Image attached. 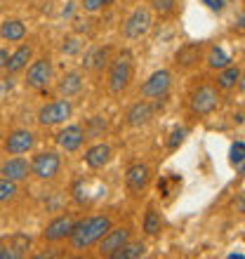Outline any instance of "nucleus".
Instances as JSON below:
<instances>
[{
	"label": "nucleus",
	"instance_id": "f257e3e1",
	"mask_svg": "<svg viewBox=\"0 0 245 259\" xmlns=\"http://www.w3.org/2000/svg\"><path fill=\"white\" fill-rule=\"evenodd\" d=\"M109 229H111V222L106 217H90L85 222H80V224H73L68 236H71V243H73L75 250H85L92 243H97Z\"/></svg>",
	"mask_w": 245,
	"mask_h": 259
},
{
	"label": "nucleus",
	"instance_id": "f03ea898",
	"mask_svg": "<svg viewBox=\"0 0 245 259\" xmlns=\"http://www.w3.org/2000/svg\"><path fill=\"white\" fill-rule=\"evenodd\" d=\"M217 104H219V95H217V90L210 88V85L198 88L193 92V97H191V109L196 111V113H200V116L212 113V111L217 109Z\"/></svg>",
	"mask_w": 245,
	"mask_h": 259
},
{
	"label": "nucleus",
	"instance_id": "7ed1b4c3",
	"mask_svg": "<svg viewBox=\"0 0 245 259\" xmlns=\"http://www.w3.org/2000/svg\"><path fill=\"white\" fill-rule=\"evenodd\" d=\"M153 19H151V12L146 7H137L135 12L130 14V19L125 21V35L128 38H142L146 31L151 28Z\"/></svg>",
	"mask_w": 245,
	"mask_h": 259
},
{
	"label": "nucleus",
	"instance_id": "20e7f679",
	"mask_svg": "<svg viewBox=\"0 0 245 259\" xmlns=\"http://www.w3.org/2000/svg\"><path fill=\"white\" fill-rule=\"evenodd\" d=\"M130 75H132V68H130V59L128 55L120 57L113 66H111V73H109V90L111 92H123V90L128 88L130 82Z\"/></svg>",
	"mask_w": 245,
	"mask_h": 259
},
{
	"label": "nucleus",
	"instance_id": "39448f33",
	"mask_svg": "<svg viewBox=\"0 0 245 259\" xmlns=\"http://www.w3.org/2000/svg\"><path fill=\"white\" fill-rule=\"evenodd\" d=\"M68 116H71V104L66 99H61V102H52L48 106H43L38 113V120H40V125H57L64 123Z\"/></svg>",
	"mask_w": 245,
	"mask_h": 259
},
{
	"label": "nucleus",
	"instance_id": "423d86ee",
	"mask_svg": "<svg viewBox=\"0 0 245 259\" xmlns=\"http://www.w3.org/2000/svg\"><path fill=\"white\" fill-rule=\"evenodd\" d=\"M31 170H33L35 177L52 179L57 172H59V156H57V153H50V151L38 153L35 160H33V165H31Z\"/></svg>",
	"mask_w": 245,
	"mask_h": 259
},
{
	"label": "nucleus",
	"instance_id": "0eeeda50",
	"mask_svg": "<svg viewBox=\"0 0 245 259\" xmlns=\"http://www.w3.org/2000/svg\"><path fill=\"white\" fill-rule=\"evenodd\" d=\"M130 238V231L128 229H109V231L102 236V243H99V252L102 254H113L116 250H120Z\"/></svg>",
	"mask_w": 245,
	"mask_h": 259
},
{
	"label": "nucleus",
	"instance_id": "6e6552de",
	"mask_svg": "<svg viewBox=\"0 0 245 259\" xmlns=\"http://www.w3.org/2000/svg\"><path fill=\"white\" fill-rule=\"evenodd\" d=\"M168 88H170V73H168V71H156L149 80L144 82L142 95L144 97H163L165 92H168Z\"/></svg>",
	"mask_w": 245,
	"mask_h": 259
},
{
	"label": "nucleus",
	"instance_id": "1a4fd4ad",
	"mask_svg": "<svg viewBox=\"0 0 245 259\" xmlns=\"http://www.w3.org/2000/svg\"><path fill=\"white\" fill-rule=\"evenodd\" d=\"M52 78V64L50 59H38L33 66L28 68V85L31 88H45Z\"/></svg>",
	"mask_w": 245,
	"mask_h": 259
},
{
	"label": "nucleus",
	"instance_id": "9d476101",
	"mask_svg": "<svg viewBox=\"0 0 245 259\" xmlns=\"http://www.w3.org/2000/svg\"><path fill=\"white\" fill-rule=\"evenodd\" d=\"M31 146H33V135H31L28 130H17V132H12V135L7 137V144H5L7 153H12V156L26 153Z\"/></svg>",
	"mask_w": 245,
	"mask_h": 259
},
{
	"label": "nucleus",
	"instance_id": "9b49d317",
	"mask_svg": "<svg viewBox=\"0 0 245 259\" xmlns=\"http://www.w3.org/2000/svg\"><path fill=\"white\" fill-rule=\"evenodd\" d=\"M128 186H130V191H144L146 189V184H149V167L146 165H132L128 170Z\"/></svg>",
	"mask_w": 245,
	"mask_h": 259
},
{
	"label": "nucleus",
	"instance_id": "f8f14e48",
	"mask_svg": "<svg viewBox=\"0 0 245 259\" xmlns=\"http://www.w3.org/2000/svg\"><path fill=\"white\" fill-rule=\"evenodd\" d=\"M83 130L78 127V125H71V127L66 130H61L59 135H57V142H59L61 149H66V151H75V149H80V144H83Z\"/></svg>",
	"mask_w": 245,
	"mask_h": 259
},
{
	"label": "nucleus",
	"instance_id": "ddd939ff",
	"mask_svg": "<svg viewBox=\"0 0 245 259\" xmlns=\"http://www.w3.org/2000/svg\"><path fill=\"white\" fill-rule=\"evenodd\" d=\"M71 229H73V219L68 217H57L52 224L45 229V240H61L66 238L68 233H71Z\"/></svg>",
	"mask_w": 245,
	"mask_h": 259
},
{
	"label": "nucleus",
	"instance_id": "4468645a",
	"mask_svg": "<svg viewBox=\"0 0 245 259\" xmlns=\"http://www.w3.org/2000/svg\"><path fill=\"white\" fill-rule=\"evenodd\" d=\"M0 172H3V177L12 179V182H19V179H24L28 175V163L24 158H10L7 163H3Z\"/></svg>",
	"mask_w": 245,
	"mask_h": 259
},
{
	"label": "nucleus",
	"instance_id": "2eb2a0df",
	"mask_svg": "<svg viewBox=\"0 0 245 259\" xmlns=\"http://www.w3.org/2000/svg\"><path fill=\"white\" fill-rule=\"evenodd\" d=\"M7 257L10 259H19L28 252V247H31V238L28 236H21V233H14L12 238H7Z\"/></svg>",
	"mask_w": 245,
	"mask_h": 259
},
{
	"label": "nucleus",
	"instance_id": "dca6fc26",
	"mask_svg": "<svg viewBox=\"0 0 245 259\" xmlns=\"http://www.w3.org/2000/svg\"><path fill=\"white\" fill-rule=\"evenodd\" d=\"M151 116H153V106H151L149 102H139V104H135V106L130 109V113H128V123H130V125H135V127H139V125L149 123Z\"/></svg>",
	"mask_w": 245,
	"mask_h": 259
},
{
	"label": "nucleus",
	"instance_id": "f3484780",
	"mask_svg": "<svg viewBox=\"0 0 245 259\" xmlns=\"http://www.w3.org/2000/svg\"><path fill=\"white\" fill-rule=\"evenodd\" d=\"M111 158V149L106 146V144H97V146H92V149L85 153V163L90 165V167H104V165L109 163Z\"/></svg>",
	"mask_w": 245,
	"mask_h": 259
},
{
	"label": "nucleus",
	"instance_id": "a211bd4d",
	"mask_svg": "<svg viewBox=\"0 0 245 259\" xmlns=\"http://www.w3.org/2000/svg\"><path fill=\"white\" fill-rule=\"evenodd\" d=\"M0 35L5 38V40L14 42V40H21L24 35H26V26L21 24V21L12 19V21H5L3 26H0Z\"/></svg>",
	"mask_w": 245,
	"mask_h": 259
},
{
	"label": "nucleus",
	"instance_id": "6ab92c4d",
	"mask_svg": "<svg viewBox=\"0 0 245 259\" xmlns=\"http://www.w3.org/2000/svg\"><path fill=\"white\" fill-rule=\"evenodd\" d=\"M28 59H31V48H26V45H24V48H19L12 57H10V59H7L5 66L10 68V73H17V71H21V68L26 66Z\"/></svg>",
	"mask_w": 245,
	"mask_h": 259
},
{
	"label": "nucleus",
	"instance_id": "aec40b11",
	"mask_svg": "<svg viewBox=\"0 0 245 259\" xmlns=\"http://www.w3.org/2000/svg\"><path fill=\"white\" fill-rule=\"evenodd\" d=\"M80 88H83V80H80V75H78V73L64 75V80L59 82V92H61V95H66V97L78 95V92H80Z\"/></svg>",
	"mask_w": 245,
	"mask_h": 259
},
{
	"label": "nucleus",
	"instance_id": "412c9836",
	"mask_svg": "<svg viewBox=\"0 0 245 259\" xmlns=\"http://www.w3.org/2000/svg\"><path fill=\"white\" fill-rule=\"evenodd\" d=\"M146 252V247L142 245V243H135V245H125L120 247V250H116V252L111 254V257H116V259H137V257H142V254Z\"/></svg>",
	"mask_w": 245,
	"mask_h": 259
},
{
	"label": "nucleus",
	"instance_id": "4be33fe9",
	"mask_svg": "<svg viewBox=\"0 0 245 259\" xmlns=\"http://www.w3.org/2000/svg\"><path fill=\"white\" fill-rule=\"evenodd\" d=\"M198 55H200V45H186L177 52V62L184 66H191L193 62H198Z\"/></svg>",
	"mask_w": 245,
	"mask_h": 259
},
{
	"label": "nucleus",
	"instance_id": "5701e85b",
	"mask_svg": "<svg viewBox=\"0 0 245 259\" xmlns=\"http://www.w3.org/2000/svg\"><path fill=\"white\" fill-rule=\"evenodd\" d=\"M208 64H210L212 68H226L229 64H231V57L226 55L222 48H212L210 57H208Z\"/></svg>",
	"mask_w": 245,
	"mask_h": 259
},
{
	"label": "nucleus",
	"instance_id": "b1692460",
	"mask_svg": "<svg viewBox=\"0 0 245 259\" xmlns=\"http://www.w3.org/2000/svg\"><path fill=\"white\" fill-rule=\"evenodd\" d=\"M238 78H240V71H238V68H236V66H226L224 73L219 75V88H224V90L233 88Z\"/></svg>",
	"mask_w": 245,
	"mask_h": 259
},
{
	"label": "nucleus",
	"instance_id": "393cba45",
	"mask_svg": "<svg viewBox=\"0 0 245 259\" xmlns=\"http://www.w3.org/2000/svg\"><path fill=\"white\" fill-rule=\"evenodd\" d=\"M106 57H109V48H97L95 52L85 59V68H99V66H104Z\"/></svg>",
	"mask_w": 245,
	"mask_h": 259
},
{
	"label": "nucleus",
	"instance_id": "a878e982",
	"mask_svg": "<svg viewBox=\"0 0 245 259\" xmlns=\"http://www.w3.org/2000/svg\"><path fill=\"white\" fill-rule=\"evenodd\" d=\"M144 231L149 233V236H153V233L160 231V217H158L156 210L146 212V219H144Z\"/></svg>",
	"mask_w": 245,
	"mask_h": 259
},
{
	"label": "nucleus",
	"instance_id": "bb28decb",
	"mask_svg": "<svg viewBox=\"0 0 245 259\" xmlns=\"http://www.w3.org/2000/svg\"><path fill=\"white\" fill-rule=\"evenodd\" d=\"M14 193H17V186H14L12 179H7V177L0 179V203H7Z\"/></svg>",
	"mask_w": 245,
	"mask_h": 259
},
{
	"label": "nucleus",
	"instance_id": "cd10ccee",
	"mask_svg": "<svg viewBox=\"0 0 245 259\" xmlns=\"http://www.w3.org/2000/svg\"><path fill=\"white\" fill-rule=\"evenodd\" d=\"M243 158H245V142H236L231 149V160L238 165V170H243Z\"/></svg>",
	"mask_w": 245,
	"mask_h": 259
},
{
	"label": "nucleus",
	"instance_id": "c85d7f7f",
	"mask_svg": "<svg viewBox=\"0 0 245 259\" xmlns=\"http://www.w3.org/2000/svg\"><path fill=\"white\" fill-rule=\"evenodd\" d=\"M111 0H83V5L88 12H97V10H102L104 5H109Z\"/></svg>",
	"mask_w": 245,
	"mask_h": 259
},
{
	"label": "nucleus",
	"instance_id": "c756f323",
	"mask_svg": "<svg viewBox=\"0 0 245 259\" xmlns=\"http://www.w3.org/2000/svg\"><path fill=\"white\" fill-rule=\"evenodd\" d=\"M184 137H186V130H175L172 137H170V142H168V146H170V149H177L179 144H182Z\"/></svg>",
	"mask_w": 245,
	"mask_h": 259
},
{
	"label": "nucleus",
	"instance_id": "7c9ffc66",
	"mask_svg": "<svg viewBox=\"0 0 245 259\" xmlns=\"http://www.w3.org/2000/svg\"><path fill=\"white\" fill-rule=\"evenodd\" d=\"M78 48H80V42L71 38V40L64 45V52H66V55H75V52H78Z\"/></svg>",
	"mask_w": 245,
	"mask_h": 259
},
{
	"label": "nucleus",
	"instance_id": "2f4dec72",
	"mask_svg": "<svg viewBox=\"0 0 245 259\" xmlns=\"http://www.w3.org/2000/svg\"><path fill=\"white\" fill-rule=\"evenodd\" d=\"M203 5H208L210 10H215V12H219L222 7H224V0H200Z\"/></svg>",
	"mask_w": 245,
	"mask_h": 259
},
{
	"label": "nucleus",
	"instance_id": "473e14b6",
	"mask_svg": "<svg viewBox=\"0 0 245 259\" xmlns=\"http://www.w3.org/2000/svg\"><path fill=\"white\" fill-rule=\"evenodd\" d=\"M172 5V0H153V7L156 10H160V12H168Z\"/></svg>",
	"mask_w": 245,
	"mask_h": 259
},
{
	"label": "nucleus",
	"instance_id": "72a5a7b5",
	"mask_svg": "<svg viewBox=\"0 0 245 259\" xmlns=\"http://www.w3.org/2000/svg\"><path fill=\"white\" fill-rule=\"evenodd\" d=\"M7 59H10V55H7L5 50H0V68H3V66L7 64Z\"/></svg>",
	"mask_w": 245,
	"mask_h": 259
},
{
	"label": "nucleus",
	"instance_id": "f704fd0d",
	"mask_svg": "<svg viewBox=\"0 0 245 259\" xmlns=\"http://www.w3.org/2000/svg\"><path fill=\"white\" fill-rule=\"evenodd\" d=\"M0 259H10L7 257V247L5 245H0Z\"/></svg>",
	"mask_w": 245,
	"mask_h": 259
}]
</instances>
